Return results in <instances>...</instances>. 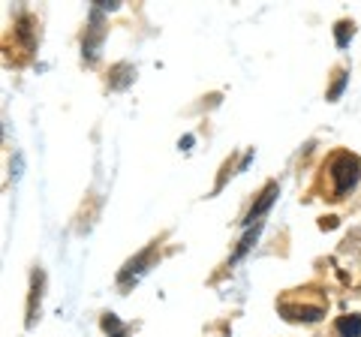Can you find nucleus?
I'll return each instance as SVG.
<instances>
[{"label": "nucleus", "mask_w": 361, "mask_h": 337, "mask_svg": "<svg viewBox=\"0 0 361 337\" xmlns=\"http://www.w3.org/2000/svg\"><path fill=\"white\" fill-rule=\"evenodd\" d=\"M329 175L334 184V199H346L361 181V160L355 154H337L329 163Z\"/></svg>", "instance_id": "obj_1"}, {"label": "nucleus", "mask_w": 361, "mask_h": 337, "mask_svg": "<svg viewBox=\"0 0 361 337\" xmlns=\"http://www.w3.org/2000/svg\"><path fill=\"white\" fill-rule=\"evenodd\" d=\"M103 39H106V13L97 6H90V18L85 27V39H82V58L87 63H94L103 51Z\"/></svg>", "instance_id": "obj_2"}, {"label": "nucleus", "mask_w": 361, "mask_h": 337, "mask_svg": "<svg viewBox=\"0 0 361 337\" xmlns=\"http://www.w3.org/2000/svg\"><path fill=\"white\" fill-rule=\"evenodd\" d=\"M154 256H157V244H148L142 253H135L133 259L118 271V286H130V283H135V280H139V277L154 265Z\"/></svg>", "instance_id": "obj_3"}, {"label": "nucleus", "mask_w": 361, "mask_h": 337, "mask_svg": "<svg viewBox=\"0 0 361 337\" xmlns=\"http://www.w3.org/2000/svg\"><path fill=\"white\" fill-rule=\"evenodd\" d=\"M277 196H280V184H277V181H271V184L262 190V193H259V199H256L253 205H250V211H247V214H244L241 226H244V229H253V226H259V223H262L259 217L268 214L271 205H274V202H277Z\"/></svg>", "instance_id": "obj_4"}, {"label": "nucleus", "mask_w": 361, "mask_h": 337, "mask_svg": "<svg viewBox=\"0 0 361 337\" xmlns=\"http://www.w3.org/2000/svg\"><path fill=\"white\" fill-rule=\"evenodd\" d=\"M280 317L289 322H319L325 317V310L319 305H280Z\"/></svg>", "instance_id": "obj_5"}, {"label": "nucleus", "mask_w": 361, "mask_h": 337, "mask_svg": "<svg viewBox=\"0 0 361 337\" xmlns=\"http://www.w3.org/2000/svg\"><path fill=\"white\" fill-rule=\"evenodd\" d=\"M42 283H45V274L33 271L30 274V298H27V329H33V322L39 319V298H42Z\"/></svg>", "instance_id": "obj_6"}, {"label": "nucleus", "mask_w": 361, "mask_h": 337, "mask_svg": "<svg viewBox=\"0 0 361 337\" xmlns=\"http://www.w3.org/2000/svg\"><path fill=\"white\" fill-rule=\"evenodd\" d=\"M133 82H135V66L133 63L111 66V73H109V87L111 91H123V87H130Z\"/></svg>", "instance_id": "obj_7"}, {"label": "nucleus", "mask_w": 361, "mask_h": 337, "mask_svg": "<svg viewBox=\"0 0 361 337\" xmlns=\"http://www.w3.org/2000/svg\"><path fill=\"white\" fill-rule=\"evenodd\" d=\"M259 232H262V223H259V226H253V229H247V235L241 238V244L235 247V253H232V259H229L232 265H235V262H241L244 256L253 250V244H256V238H259Z\"/></svg>", "instance_id": "obj_8"}, {"label": "nucleus", "mask_w": 361, "mask_h": 337, "mask_svg": "<svg viewBox=\"0 0 361 337\" xmlns=\"http://www.w3.org/2000/svg\"><path fill=\"white\" fill-rule=\"evenodd\" d=\"M334 331L337 337H361V317H341L334 322Z\"/></svg>", "instance_id": "obj_9"}, {"label": "nucleus", "mask_w": 361, "mask_h": 337, "mask_svg": "<svg viewBox=\"0 0 361 337\" xmlns=\"http://www.w3.org/2000/svg\"><path fill=\"white\" fill-rule=\"evenodd\" d=\"M103 329H106L109 337H127V325H123L115 313H106L103 317Z\"/></svg>", "instance_id": "obj_10"}, {"label": "nucleus", "mask_w": 361, "mask_h": 337, "mask_svg": "<svg viewBox=\"0 0 361 337\" xmlns=\"http://www.w3.org/2000/svg\"><path fill=\"white\" fill-rule=\"evenodd\" d=\"M353 21H341V25H337L334 27V37H337V46H341V49H346L349 46V39H353Z\"/></svg>", "instance_id": "obj_11"}, {"label": "nucleus", "mask_w": 361, "mask_h": 337, "mask_svg": "<svg viewBox=\"0 0 361 337\" xmlns=\"http://www.w3.org/2000/svg\"><path fill=\"white\" fill-rule=\"evenodd\" d=\"M346 82H349V73H341V78H337V82L331 85V91H329V99H331V103H334V99H341Z\"/></svg>", "instance_id": "obj_12"}, {"label": "nucleus", "mask_w": 361, "mask_h": 337, "mask_svg": "<svg viewBox=\"0 0 361 337\" xmlns=\"http://www.w3.org/2000/svg\"><path fill=\"white\" fill-rule=\"evenodd\" d=\"M18 37L25 39V46H27V49H33V42H30V18H27V16H21V18H18Z\"/></svg>", "instance_id": "obj_13"}, {"label": "nucleus", "mask_w": 361, "mask_h": 337, "mask_svg": "<svg viewBox=\"0 0 361 337\" xmlns=\"http://www.w3.org/2000/svg\"><path fill=\"white\" fill-rule=\"evenodd\" d=\"M193 136H184V139H180V151H190V148H193Z\"/></svg>", "instance_id": "obj_14"}]
</instances>
